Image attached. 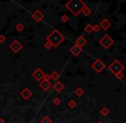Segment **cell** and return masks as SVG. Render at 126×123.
I'll use <instances>...</instances> for the list:
<instances>
[{"instance_id": "cell-3", "label": "cell", "mask_w": 126, "mask_h": 123, "mask_svg": "<svg viewBox=\"0 0 126 123\" xmlns=\"http://www.w3.org/2000/svg\"><path fill=\"white\" fill-rule=\"evenodd\" d=\"M108 68H109V70L111 71L112 74H116L119 72H123V70L125 69V66H124V64L122 63L121 62L118 61V59H115L114 61L109 65Z\"/></svg>"}, {"instance_id": "cell-18", "label": "cell", "mask_w": 126, "mask_h": 123, "mask_svg": "<svg viewBox=\"0 0 126 123\" xmlns=\"http://www.w3.org/2000/svg\"><path fill=\"white\" fill-rule=\"evenodd\" d=\"M82 12H83V13L86 15V16H87V15H89L91 14V9L89 8L88 6H86L85 8H84L83 10V11H82Z\"/></svg>"}, {"instance_id": "cell-19", "label": "cell", "mask_w": 126, "mask_h": 123, "mask_svg": "<svg viewBox=\"0 0 126 123\" xmlns=\"http://www.w3.org/2000/svg\"><path fill=\"white\" fill-rule=\"evenodd\" d=\"M93 31H94V28H93V26L90 25V24H87V25L85 27V32L90 34V33H92Z\"/></svg>"}, {"instance_id": "cell-22", "label": "cell", "mask_w": 126, "mask_h": 123, "mask_svg": "<svg viewBox=\"0 0 126 123\" xmlns=\"http://www.w3.org/2000/svg\"><path fill=\"white\" fill-rule=\"evenodd\" d=\"M93 28H94V32H99V31L100 30V27H99L98 24H95L94 26H93Z\"/></svg>"}, {"instance_id": "cell-23", "label": "cell", "mask_w": 126, "mask_h": 123, "mask_svg": "<svg viewBox=\"0 0 126 123\" xmlns=\"http://www.w3.org/2000/svg\"><path fill=\"white\" fill-rule=\"evenodd\" d=\"M41 123H52V121H51L48 117H45V118L41 121Z\"/></svg>"}, {"instance_id": "cell-12", "label": "cell", "mask_w": 126, "mask_h": 123, "mask_svg": "<svg viewBox=\"0 0 126 123\" xmlns=\"http://www.w3.org/2000/svg\"><path fill=\"white\" fill-rule=\"evenodd\" d=\"M40 86H41V88H42L44 91H48L51 88V86H52V84L49 82V80H45L44 79L43 81H41L40 83Z\"/></svg>"}, {"instance_id": "cell-9", "label": "cell", "mask_w": 126, "mask_h": 123, "mask_svg": "<svg viewBox=\"0 0 126 123\" xmlns=\"http://www.w3.org/2000/svg\"><path fill=\"white\" fill-rule=\"evenodd\" d=\"M33 75H34V77L37 80H41V79H42L44 78V76H45V74H44L43 71H41L40 68H37L34 72Z\"/></svg>"}, {"instance_id": "cell-24", "label": "cell", "mask_w": 126, "mask_h": 123, "mask_svg": "<svg viewBox=\"0 0 126 123\" xmlns=\"http://www.w3.org/2000/svg\"><path fill=\"white\" fill-rule=\"evenodd\" d=\"M61 20H62V22H68L69 21V17L67 16V15H63L62 17H61Z\"/></svg>"}, {"instance_id": "cell-25", "label": "cell", "mask_w": 126, "mask_h": 123, "mask_svg": "<svg viewBox=\"0 0 126 123\" xmlns=\"http://www.w3.org/2000/svg\"><path fill=\"white\" fill-rule=\"evenodd\" d=\"M53 103H55L56 105H58L59 103H61V100L59 99V98H54V100H53Z\"/></svg>"}, {"instance_id": "cell-20", "label": "cell", "mask_w": 126, "mask_h": 123, "mask_svg": "<svg viewBox=\"0 0 126 123\" xmlns=\"http://www.w3.org/2000/svg\"><path fill=\"white\" fill-rule=\"evenodd\" d=\"M115 76L117 77V79H122L124 78V74H123V72H119V73H118V74H115Z\"/></svg>"}, {"instance_id": "cell-21", "label": "cell", "mask_w": 126, "mask_h": 123, "mask_svg": "<svg viewBox=\"0 0 126 123\" xmlns=\"http://www.w3.org/2000/svg\"><path fill=\"white\" fill-rule=\"evenodd\" d=\"M76 105V103L74 100H70V101L69 102V106L70 107V108H75Z\"/></svg>"}, {"instance_id": "cell-7", "label": "cell", "mask_w": 126, "mask_h": 123, "mask_svg": "<svg viewBox=\"0 0 126 123\" xmlns=\"http://www.w3.org/2000/svg\"><path fill=\"white\" fill-rule=\"evenodd\" d=\"M10 48L14 51V52H18V51L22 48V45L18 42V41L15 40V41H14L11 45H10Z\"/></svg>"}, {"instance_id": "cell-26", "label": "cell", "mask_w": 126, "mask_h": 123, "mask_svg": "<svg viewBox=\"0 0 126 123\" xmlns=\"http://www.w3.org/2000/svg\"><path fill=\"white\" fill-rule=\"evenodd\" d=\"M23 28H24V27H23V25H22V24H18V25H17V27H16V29L18 31L23 30Z\"/></svg>"}, {"instance_id": "cell-29", "label": "cell", "mask_w": 126, "mask_h": 123, "mask_svg": "<svg viewBox=\"0 0 126 123\" xmlns=\"http://www.w3.org/2000/svg\"><path fill=\"white\" fill-rule=\"evenodd\" d=\"M0 123H4V122H3V120H0Z\"/></svg>"}, {"instance_id": "cell-10", "label": "cell", "mask_w": 126, "mask_h": 123, "mask_svg": "<svg viewBox=\"0 0 126 123\" xmlns=\"http://www.w3.org/2000/svg\"><path fill=\"white\" fill-rule=\"evenodd\" d=\"M87 44V39L83 37V36H80L79 38H77L76 40V45L79 47H83L85 45Z\"/></svg>"}, {"instance_id": "cell-5", "label": "cell", "mask_w": 126, "mask_h": 123, "mask_svg": "<svg viewBox=\"0 0 126 123\" xmlns=\"http://www.w3.org/2000/svg\"><path fill=\"white\" fill-rule=\"evenodd\" d=\"M92 68H94V70H95L97 73H100L103 69L106 67V64L104 63V62L101 61L100 59H96L95 61L93 62V64L91 65Z\"/></svg>"}, {"instance_id": "cell-16", "label": "cell", "mask_w": 126, "mask_h": 123, "mask_svg": "<svg viewBox=\"0 0 126 123\" xmlns=\"http://www.w3.org/2000/svg\"><path fill=\"white\" fill-rule=\"evenodd\" d=\"M75 93H76V96L81 97V96H83V95L84 94V90L82 87H78V88H76V91H75Z\"/></svg>"}, {"instance_id": "cell-1", "label": "cell", "mask_w": 126, "mask_h": 123, "mask_svg": "<svg viewBox=\"0 0 126 123\" xmlns=\"http://www.w3.org/2000/svg\"><path fill=\"white\" fill-rule=\"evenodd\" d=\"M87 5L82 0H70L65 3V7L74 15H78Z\"/></svg>"}, {"instance_id": "cell-11", "label": "cell", "mask_w": 126, "mask_h": 123, "mask_svg": "<svg viewBox=\"0 0 126 123\" xmlns=\"http://www.w3.org/2000/svg\"><path fill=\"white\" fill-rule=\"evenodd\" d=\"M32 17L35 22H41L42 19L44 18V15L40 10H37V11H35L34 14H33Z\"/></svg>"}, {"instance_id": "cell-30", "label": "cell", "mask_w": 126, "mask_h": 123, "mask_svg": "<svg viewBox=\"0 0 126 123\" xmlns=\"http://www.w3.org/2000/svg\"><path fill=\"white\" fill-rule=\"evenodd\" d=\"M97 123H103V122H98Z\"/></svg>"}, {"instance_id": "cell-14", "label": "cell", "mask_w": 126, "mask_h": 123, "mask_svg": "<svg viewBox=\"0 0 126 123\" xmlns=\"http://www.w3.org/2000/svg\"><path fill=\"white\" fill-rule=\"evenodd\" d=\"M21 95H22V96L25 99H28V98H29L31 97L32 92L30 91V90H28V88H25V89H24L23 91L21 92Z\"/></svg>"}, {"instance_id": "cell-27", "label": "cell", "mask_w": 126, "mask_h": 123, "mask_svg": "<svg viewBox=\"0 0 126 123\" xmlns=\"http://www.w3.org/2000/svg\"><path fill=\"white\" fill-rule=\"evenodd\" d=\"M52 45H51L49 42H46V43L45 44V47L46 48V49H51V47H52Z\"/></svg>"}, {"instance_id": "cell-2", "label": "cell", "mask_w": 126, "mask_h": 123, "mask_svg": "<svg viewBox=\"0 0 126 123\" xmlns=\"http://www.w3.org/2000/svg\"><path fill=\"white\" fill-rule=\"evenodd\" d=\"M64 37L63 36V34L61 33H59L57 30H53L48 36L46 37L47 42H49L52 46H58L61 43L64 41Z\"/></svg>"}, {"instance_id": "cell-15", "label": "cell", "mask_w": 126, "mask_h": 123, "mask_svg": "<svg viewBox=\"0 0 126 123\" xmlns=\"http://www.w3.org/2000/svg\"><path fill=\"white\" fill-rule=\"evenodd\" d=\"M99 113H100L103 116H106V115L110 113V110L107 107H103V108L100 110V111H99Z\"/></svg>"}, {"instance_id": "cell-4", "label": "cell", "mask_w": 126, "mask_h": 123, "mask_svg": "<svg viewBox=\"0 0 126 123\" xmlns=\"http://www.w3.org/2000/svg\"><path fill=\"white\" fill-rule=\"evenodd\" d=\"M99 45H100L103 46V48H104V49L107 50V49H109V48L111 47L113 44H114V41H113V39H112L109 35H107V34H105V35L103 36L100 39H99Z\"/></svg>"}, {"instance_id": "cell-13", "label": "cell", "mask_w": 126, "mask_h": 123, "mask_svg": "<svg viewBox=\"0 0 126 123\" xmlns=\"http://www.w3.org/2000/svg\"><path fill=\"white\" fill-rule=\"evenodd\" d=\"M53 88L55 89L56 91H57V92H60V91H62L63 90H64V86L63 85L62 82H60V81H57V82H56L55 84H54Z\"/></svg>"}, {"instance_id": "cell-8", "label": "cell", "mask_w": 126, "mask_h": 123, "mask_svg": "<svg viewBox=\"0 0 126 123\" xmlns=\"http://www.w3.org/2000/svg\"><path fill=\"white\" fill-rule=\"evenodd\" d=\"M99 26L100 27V28L104 29V30H107L111 27V22H110V21L108 19H103Z\"/></svg>"}, {"instance_id": "cell-6", "label": "cell", "mask_w": 126, "mask_h": 123, "mask_svg": "<svg viewBox=\"0 0 126 123\" xmlns=\"http://www.w3.org/2000/svg\"><path fill=\"white\" fill-rule=\"evenodd\" d=\"M70 53L73 55V56H77L82 53V51H83V48L79 47V46H77L76 45H73L72 47L70 48Z\"/></svg>"}, {"instance_id": "cell-17", "label": "cell", "mask_w": 126, "mask_h": 123, "mask_svg": "<svg viewBox=\"0 0 126 123\" xmlns=\"http://www.w3.org/2000/svg\"><path fill=\"white\" fill-rule=\"evenodd\" d=\"M59 74L57 72H56V71H54V72H52V74L50 75V78L51 79H52L53 80H57V79L59 78Z\"/></svg>"}, {"instance_id": "cell-28", "label": "cell", "mask_w": 126, "mask_h": 123, "mask_svg": "<svg viewBox=\"0 0 126 123\" xmlns=\"http://www.w3.org/2000/svg\"><path fill=\"white\" fill-rule=\"evenodd\" d=\"M0 42H4V37L3 36H0Z\"/></svg>"}]
</instances>
